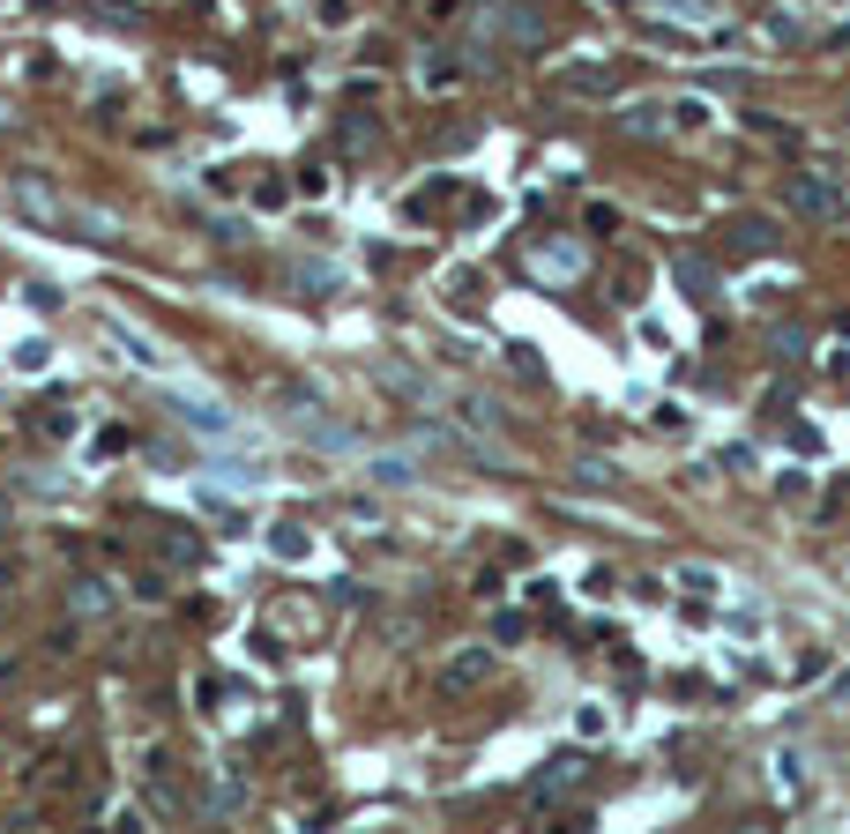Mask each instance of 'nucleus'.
<instances>
[{
	"label": "nucleus",
	"instance_id": "f257e3e1",
	"mask_svg": "<svg viewBox=\"0 0 850 834\" xmlns=\"http://www.w3.org/2000/svg\"><path fill=\"white\" fill-rule=\"evenodd\" d=\"M791 201H799L805 217H821V224H836V217H843V195H836L828 179H791Z\"/></svg>",
	"mask_w": 850,
	"mask_h": 834
},
{
	"label": "nucleus",
	"instance_id": "f03ea898",
	"mask_svg": "<svg viewBox=\"0 0 850 834\" xmlns=\"http://www.w3.org/2000/svg\"><path fill=\"white\" fill-rule=\"evenodd\" d=\"M172 410L187 417V425H201V433H225V425H231V417L217 410V403H209V395H201V403H195V395H172Z\"/></svg>",
	"mask_w": 850,
	"mask_h": 834
},
{
	"label": "nucleus",
	"instance_id": "7ed1b4c3",
	"mask_svg": "<svg viewBox=\"0 0 850 834\" xmlns=\"http://www.w3.org/2000/svg\"><path fill=\"white\" fill-rule=\"evenodd\" d=\"M679 284H686V298H694V306H709V298H716V269H709V261H694V254L679 261Z\"/></svg>",
	"mask_w": 850,
	"mask_h": 834
},
{
	"label": "nucleus",
	"instance_id": "20e7f679",
	"mask_svg": "<svg viewBox=\"0 0 850 834\" xmlns=\"http://www.w3.org/2000/svg\"><path fill=\"white\" fill-rule=\"evenodd\" d=\"M731 246H739V254H769V246H775V224H761V217L731 224Z\"/></svg>",
	"mask_w": 850,
	"mask_h": 834
},
{
	"label": "nucleus",
	"instance_id": "39448f33",
	"mask_svg": "<svg viewBox=\"0 0 850 834\" xmlns=\"http://www.w3.org/2000/svg\"><path fill=\"white\" fill-rule=\"evenodd\" d=\"M485 671H493V656H455L448 663V686H477Z\"/></svg>",
	"mask_w": 850,
	"mask_h": 834
},
{
	"label": "nucleus",
	"instance_id": "423d86ee",
	"mask_svg": "<svg viewBox=\"0 0 850 834\" xmlns=\"http://www.w3.org/2000/svg\"><path fill=\"white\" fill-rule=\"evenodd\" d=\"M575 775H582V761H552L545 775H537V797H552V790H567Z\"/></svg>",
	"mask_w": 850,
	"mask_h": 834
},
{
	"label": "nucleus",
	"instance_id": "0eeeda50",
	"mask_svg": "<svg viewBox=\"0 0 850 834\" xmlns=\"http://www.w3.org/2000/svg\"><path fill=\"white\" fill-rule=\"evenodd\" d=\"M374 477H380V485H411V477H418V469L403 463V455H380V463H374Z\"/></svg>",
	"mask_w": 850,
	"mask_h": 834
},
{
	"label": "nucleus",
	"instance_id": "6e6552de",
	"mask_svg": "<svg viewBox=\"0 0 850 834\" xmlns=\"http://www.w3.org/2000/svg\"><path fill=\"white\" fill-rule=\"evenodd\" d=\"M575 477H582V485H597V492H612V485H620V469H612V463H582Z\"/></svg>",
	"mask_w": 850,
	"mask_h": 834
},
{
	"label": "nucleus",
	"instance_id": "1a4fd4ad",
	"mask_svg": "<svg viewBox=\"0 0 850 834\" xmlns=\"http://www.w3.org/2000/svg\"><path fill=\"white\" fill-rule=\"evenodd\" d=\"M112 596H105V582H76V612H105Z\"/></svg>",
	"mask_w": 850,
	"mask_h": 834
},
{
	"label": "nucleus",
	"instance_id": "9d476101",
	"mask_svg": "<svg viewBox=\"0 0 850 834\" xmlns=\"http://www.w3.org/2000/svg\"><path fill=\"white\" fill-rule=\"evenodd\" d=\"M567 90H612V75H604V68H575V75H567Z\"/></svg>",
	"mask_w": 850,
	"mask_h": 834
},
{
	"label": "nucleus",
	"instance_id": "9b49d317",
	"mask_svg": "<svg viewBox=\"0 0 850 834\" xmlns=\"http://www.w3.org/2000/svg\"><path fill=\"white\" fill-rule=\"evenodd\" d=\"M0 515H8V507H0Z\"/></svg>",
	"mask_w": 850,
	"mask_h": 834
}]
</instances>
